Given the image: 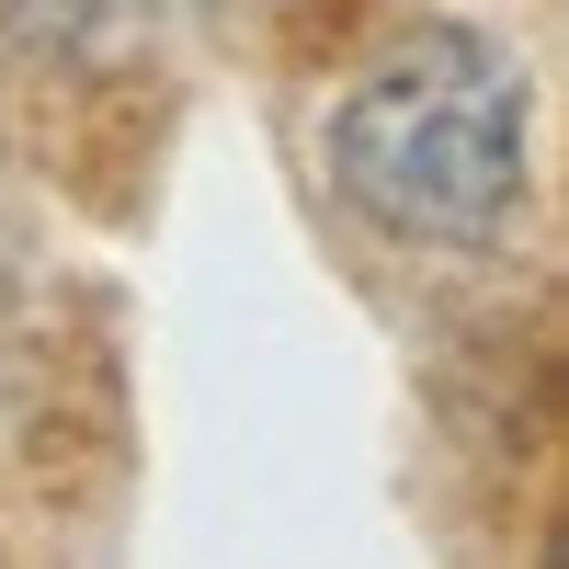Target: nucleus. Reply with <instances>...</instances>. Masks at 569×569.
<instances>
[{"mask_svg": "<svg viewBox=\"0 0 569 569\" xmlns=\"http://www.w3.org/2000/svg\"><path fill=\"white\" fill-rule=\"evenodd\" d=\"M330 182L365 228L410 251H501L536 194V91L479 23H410L342 103Z\"/></svg>", "mask_w": 569, "mask_h": 569, "instance_id": "obj_1", "label": "nucleus"}, {"mask_svg": "<svg viewBox=\"0 0 569 569\" xmlns=\"http://www.w3.org/2000/svg\"><path fill=\"white\" fill-rule=\"evenodd\" d=\"M171 12H194V0H0V34L69 69H114L137 46H160Z\"/></svg>", "mask_w": 569, "mask_h": 569, "instance_id": "obj_2", "label": "nucleus"}]
</instances>
